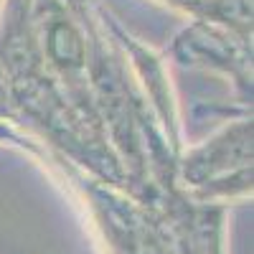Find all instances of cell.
Listing matches in <instances>:
<instances>
[{"label": "cell", "instance_id": "cell-1", "mask_svg": "<svg viewBox=\"0 0 254 254\" xmlns=\"http://www.w3.org/2000/svg\"><path fill=\"white\" fill-rule=\"evenodd\" d=\"M178 168L190 183H219L252 176V115L224 125L208 140L178 158Z\"/></svg>", "mask_w": 254, "mask_h": 254}, {"label": "cell", "instance_id": "cell-2", "mask_svg": "<svg viewBox=\"0 0 254 254\" xmlns=\"http://www.w3.org/2000/svg\"><path fill=\"white\" fill-rule=\"evenodd\" d=\"M198 23H216L252 36V0H163Z\"/></svg>", "mask_w": 254, "mask_h": 254}]
</instances>
